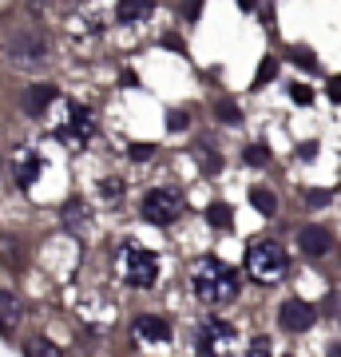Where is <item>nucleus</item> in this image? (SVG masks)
Segmentation results:
<instances>
[{"instance_id": "1", "label": "nucleus", "mask_w": 341, "mask_h": 357, "mask_svg": "<svg viewBox=\"0 0 341 357\" xmlns=\"http://www.w3.org/2000/svg\"><path fill=\"white\" fill-rule=\"evenodd\" d=\"M195 290L206 306H227L238 298V274L218 258H202L195 266Z\"/></svg>"}, {"instance_id": "2", "label": "nucleus", "mask_w": 341, "mask_h": 357, "mask_svg": "<svg viewBox=\"0 0 341 357\" xmlns=\"http://www.w3.org/2000/svg\"><path fill=\"white\" fill-rule=\"evenodd\" d=\"M4 60L13 68H20V72H36V68L48 64V36L36 24L13 28L8 40H4Z\"/></svg>"}, {"instance_id": "3", "label": "nucleus", "mask_w": 341, "mask_h": 357, "mask_svg": "<svg viewBox=\"0 0 341 357\" xmlns=\"http://www.w3.org/2000/svg\"><path fill=\"white\" fill-rule=\"evenodd\" d=\"M115 270H119V278H123L127 286L147 290V286H155V278H159V258H155L151 250H143L135 238H123L119 255H115Z\"/></svg>"}, {"instance_id": "4", "label": "nucleus", "mask_w": 341, "mask_h": 357, "mask_svg": "<svg viewBox=\"0 0 341 357\" xmlns=\"http://www.w3.org/2000/svg\"><path fill=\"white\" fill-rule=\"evenodd\" d=\"M286 270H290V258H286V250L278 243L258 238V243L246 246V274L254 282H278L286 278Z\"/></svg>"}, {"instance_id": "5", "label": "nucleus", "mask_w": 341, "mask_h": 357, "mask_svg": "<svg viewBox=\"0 0 341 357\" xmlns=\"http://www.w3.org/2000/svg\"><path fill=\"white\" fill-rule=\"evenodd\" d=\"M183 206H187L183 191H175V187H159V191H151L147 199H143V218L167 227V222H175V218L183 215Z\"/></svg>"}, {"instance_id": "6", "label": "nucleus", "mask_w": 341, "mask_h": 357, "mask_svg": "<svg viewBox=\"0 0 341 357\" xmlns=\"http://www.w3.org/2000/svg\"><path fill=\"white\" fill-rule=\"evenodd\" d=\"M91 128H96V123H91V115L84 112V107H72V103H68V115H63V123L56 128V139L68 143L72 151H79V147L91 139Z\"/></svg>"}, {"instance_id": "7", "label": "nucleus", "mask_w": 341, "mask_h": 357, "mask_svg": "<svg viewBox=\"0 0 341 357\" xmlns=\"http://www.w3.org/2000/svg\"><path fill=\"white\" fill-rule=\"evenodd\" d=\"M278 321H282V330L302 333V330H310V326L317 321V310L310 306V302H302V298H290V302L278 310Z\"/></svg>"}, {"instance_id": "8", "label": "nucleus", "mask_w": 341, "mask_h": 357, "mask_svg": "<svg viewBox=\"0 0 341 357\" xmlns=\"http://www.w3.org/2000/svg\"><path fill=\"white\" fill-rule=\"evenodd\" d=\"M298 246H302V255L321 258V255L333 250V234H329L326 227H302L298 230Z\"/></svg>"}, {"instance_id": "9", "label": "nucleus", "mask_w": 341, "mask_h": 357, "mask_svg": "<svg viewBox=\"0 0 341 357\" xmlns=\"http://www.w3.org/2000/svg\"><path fill=\"white\" fill-rule=\"evenodd\" d=\"M20 321H24V306H20V298L8 290H0V333H16L20 330Z\"/></svg>"}, {"instance_id": "10", "label": "nucleus", "mask_w": 341, "mask_h": 357, "mask_svg": "<svg viewBox=\"0 0 341 357\" xmlns=\"http://www.w3.org/2000/svg\"><path fill=\"white\" fill-rule=\"evenodd\" d=\"M135 337H143V342H167V337H171V326H167L163 318L143 314V318H135Z\"/></svg>"}, {"instance_id": "11", "label": "nucleus", "mask_w": 341, "mask_h": 357, "mask_svg": "<svg viewBox=\"0 0 341 357\" xmlns=\"http://www.w3.org/2000/svg\"><path fill=\"white\" fill-rule=\"evenodd\" d=\"M155 8V0H119V20L123 24H139V20H147Z\"/></svg>"}, {"instance_id": "12", "label": "nucleus", "mask_w": 341, "mask_h": 357, "mask_svg": "<svg viewBox=\"0 0 341 357\" xmlns=\"http://www.w3.org/2000/svg\"><path fill=\"white\" fill-rule=\"evenodd\" d=\"M230 337H234V326H230V321H206L199 349H211L215 342H230Z\"/></svg>"}, {"instance_id": "13", "label": "nucleus", "mask_w": 341, "mask_h": 357, "mask_svg": "<svg viewBox=\"0 0 341 357\" xmlns=\"http://www.w3.org/2000/svg\"><path fill=\"white\" fill-rule=\"evenodd\" d=\"M40 155H20V163H16V178H20V187H32L40 175Z\"/></svg>"}, {"instance_id": "14", "label": "nucleus", "mask_w": 341, "mask_h": 357, "mask_svg": "<svg viewBox=\"0 0 341 357\" xmlns=\"http://www.w3.org/2000/svg\"><path fill=\"white\" fill-rule=\"evenodd\" d=\"M250 203L262 211V215H278V199H274V191H266V187H254L250 191Z\"/></svg>"}, {"instance_id": "15", "label": "nucleus", "mask_w": 341, "mask_h": 357, "mask_svg": "<svg viewBox=\"0 0 341 357\" xmlns=\"http://www.w3.org/2000/svg\"><path fill=\"white\" fill-rule=\"evenodd\" d=\"M206 222L218 227V230H230V222H234V218H230V206L227 203H215L211 211H206Z\"/></svg>"}, {"instance_id": "16", "label": "nucleus", "mask_w": 341, "mask_h": 357, "mask_svg": "<svg viewBox=\"0 0 341 357\" xmlns=\"http://www.w3.org/2000/svg\"><path fill=\"white\" fill-rule=\"evenodd\" d=\"M199 159H202V167H206V171H218V167H222V155L211 151V143H199Z\"/></svg>"}, {"instance_id": "17", "label": "nucleus", "mask_w": 341, "mask_h": 357, "mask_svg": "<svg viewBox=\"0 0 341 357\" xmlns=\"http://www.w3.org/2000/svg\"><path fill=\"white\" fill-rule=\"evenodd\" d=\"M246 163H254V167H266V163H270V151L254 143V147H246Z\"/></svg>"}, {"instance_id": "18", "label": "nucleus", "mask_w": 341, "mask_h": 357, "mask_svg": "<svg viewBox=\"0 0 341 357\" xmlns=\"http://www.w3.org/2000/svg\"><path fill=\"white\" fill-rule=\"evenodd\" d=\"M218 119H222V123H238L242 115H238V107H234V103H222V107H218Z\"/></svg>"}, {"instance_id": "19", "label": "nucleus", "mask_w": 341, "mask_h": 357, "mask_svg": "<svg viewBox=\"0 0 341 357\" xmlns=\"http://www.w3.org/2000/svg\"><path fill=\"white\" fill-rule=\"evenodd\" d=\"M48 100H52V91H48V88H36V91H32V100H28V103H32V112L40 115V107H44V103H48Z\"/></svg>"}, {"instance_id": "20", "label": "nucleus", "mask_w": 341, "mask_h": 357, "mask_svg": "<svg viewBox=\"0 0 341 357\" xmlns=\"http://www.w3.org/2000/svg\"><path fill=\"white\" fill-rule=\"evenodd\" d=\"M294 64H302V68H317V60L310 56L305 48H294Z\"/></svg>"}, {"instance_id": "21", "label": "nucleus", "mask_w": 341, "mask_h": 357, "mask_svg": "<svg viewBox=\"0 0 341 357\" xmlns=\"http://www.w3.org/2000/svg\"><path fill=\"white\" fill-rule=\"evenodd\" d=\"M167 128H171V131H183V128H187V115H183V112H171Z\"/></svg>"}, {"instance_id": "22", "label": "nucleus", "mask_w": 341, "mask_h": 357, "mask_svg": "<svg viewBox=\"0 0 341 357\" xmlns=\"http://www.w3.org/2000/svg\"><path fill=\"white\" fill-rule=\"evenodd\" d=\"M151 147H147V143H135V147H131V159H139V163H143V159H151Z\"/></svg>"}, {"instance_id": "23", "label": "nucleus", "mask_w": 341, "mask_h": 357, "mask_svg": "<svg viewBox=\"0 0 341 357\" xmlns=\"http://www.w3.org/2000/svg\"><path fill=\"white\" fill-rule=\"evenodd\" d=\"M305 199H310V206H326L329 203V191H310Z\"/></svg>"}, {"instance_id": "24", "label": "nucleus", "mask_w": 341, "mask_h": 357, "mask_svg": "<svg viewBox=\"0 0 341 357\" xmlns=\"http://www.w3.org/2000/svg\"><path fill=\"white\" fill-rule=\"evenodd\" d=\"M274 68H278V64H274V60H266V64L258 68V84H266V79L274 76Z\"/></svg>"}, {"instance_id": "25", "label": "nucleus", "mask_w": 341, "mask_h": 357, "mask_svg": "<svg viewBox=\"0 0 341 357\" xmlns=\"http://www.w3.org/2000/svg\"><path fill=\"white\" fill-rule=\"evenodd\" d=\"M290 96H294L298 103H310V100H314V96H310V88H298V84L290 88Z\"/></svg>"}, {"instance_id": "26", "label": "nucleus", "mask_w": 341, "mask_h": 357, "mask_svg": "<svg viewBox=\"0 0 341 357\" xmlns=\"http://www.w3.org/2000/svg\"><path fill=\"white\" fill-rule=\"evenodd\" d=\"M329 100H333V103H341V76H333V79H329Z\"/></svg>"}, {"instance_id": "27", "label": "nucleus", "mask_w": 341, "mask_h": 357, "mask_svg": "<svg viewBox=\"0 0 341 357\" xmlns=\"http://www.w3.org/2000/svg\"><path fill=\"white\" fill-rule=\"evenodd\" d=\"M28 349H32V354H56V349H52V345H44V342H28Z\"/></svg>"}]
</instances>
